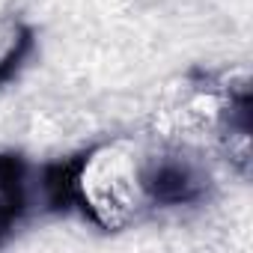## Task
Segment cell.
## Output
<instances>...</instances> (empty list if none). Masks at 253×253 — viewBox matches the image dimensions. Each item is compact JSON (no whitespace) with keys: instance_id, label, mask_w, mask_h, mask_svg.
Masks as SVG:
<instances>
[{"instance_id":"1","label":"cell","mask_w":253,"mask_h":253,"mask_svg":"<svg viewBox=\"0 0 253 253\" xmlns=\"http://www.w3.org/2000/svg\"><path fill=\"white\" fill-rule=\"evenodd\" d=\"M24 209V170L15 158H0V238Z\"/></svg>"},{"instance_id":"2","label":"cell","mask_w":253,"mask_h":253,"mask_svg":"<svg viewBox=\"0 0 253 253\" xmlns=\"http://www.w3.org/2000/svg\"><path fill=\"white\" fill-rule=\"evenodd\" d=\"M27 48H30V33L24 27H18V24L9 27L3 36H0V81L9 78L18 69V63L24 60Z\"/></svg>"}]
</instances>
